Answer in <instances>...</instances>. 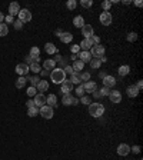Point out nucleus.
<instances>
[{
	"instance_id": "f257e3e1",
	"label": "nucleus",
	"mask_w": 143,
	"mask_h": 160,
	"mask_svg": "<svg viewBox=\"0 0 143 160\" xmlns=\"http://www.w3.org/2000/svg\"><path fill=\"white\" fill-rule=\"evenodd\" d=\"M50 79L52 81L55 83V84H62L64 80H66V73H64L63 69H53L52 72H50Z\"/></svg>"
},
{
	"instance_id": "f03ea898",
	"label": "nucleus",
	"mask_w": 143,
	"mask_h": 160,
	"mask_svg": "<svg viewBox=\"0 0 143 160\" xmlns=\"http://www.w3.org/2000/svg\"><path fill=\"white\" fill-rule=\"evenodd\" d=\"M105 113V106L102 103H90L89 104V114L92 117H100Z\"/></svg>"
},
{
	"instance_id": "7ed1b4c3",
	"label": "nucleus",
	"mask_w": 143,
	"mask_h": 160,
	"mask_svg": "<svg viewBox=\"0 0 143 160\" xmlns=\"http://www.w3.org/2000/svg\"><path fill=\"white\" fill-rule=\"evenodd\" d=\"M105 46H102V44H96V46H93L92 49H90V54H92L94 59H100L105 56Z\"/></svg>"
},
{
	"instance_id": "20e7f679",
	"label": "nucleus",
	"mask_w": 143,
	"mask_h": 160,
	"mask_svg": "<svg viewBox=\"0 0 143 160\" xmlns=\"http://www.w3.org/2000/svg\"><path fill=\"white\" fill-rule=\"evenodd\" d=\"M39 114H40L43 119H52L53 114H55V113H53V107L44 104V106H42V107L39 109Z\"/></svg>"
},
{
	"instance_id": "39448f33",
	"label": "nucleus",
	"mask_w": 143,
	"mask_h": 160,
	"mask_svg": "<svg viewBox=\"0 0 143 160\" xmlns=\"http://www.w3.org/2000/svg\"><path fill=\"white\" fill-rule=\"evenodd\" d=\"M19 20L21 23H27L32 20V12L27 10V9H20V12H19Z\"/></svg>"
},
{
	"instance_id": "423d86ee",
	"label": "nucleus",
	"mask_w": 143,
	"mask_h": 160,
	"mask_svg": "<svg viewBox=\"0 0 143 160\" xmlns=\"http://www.w3.org/2000/svg\"><path fill=\"white\" fill-rule=\"evenodd\" d=\"M100 23L103 24V26H109V24H112V20H113V17H112V13L110 12H103L99 17Z\"/></svg>"
},
{
	"instance_id": "0eeeda50",
	"label": "nucleus",
	"mask_w": 143,
	"mask_h": 160,
	"mask_svg": "<svg viewBox=\"0 0 143 160\" xmlns=\"http://www.w3.org/2000/svg\"><path fill=\"white\" fill-rule=\"evenodd\" d=\"M73 83H72L70 80H64L63 83L60 84V92L63 93V95H70V92L73 90Z\"/></svg>"
},
{
	"instance_id": "6e6552de",
	"label": "nucleus",
	"mask_w": 143,
	"mask_h": 160,
	"mask_svg": "<svg viewBox=\"0 0 143 160\" xmlns=\"http://www.w3.org/2000/svg\"><path fill=\"white\" fill-rule=\"evenodd\" d=\"M33 102H35L36 107H42V106L46 104V96L43 95V93H37L35 96V99H33Z\"/></svg>"
},
{
	"instance_id": "1a4fd4ad",
	"label": "nucleus",
	"mask_w": 143,
	"mask_h": 160,
	"mask_svg": "<svg viewBox=\"0 0 143 160\" xmlns=\"http://www.w3.org/2000/svg\"><path fill=\"white\" fill-rule=\"evenodd\" d=\"M130 153V146L126 145V143H120L117 146V154L119 156H128Z\"/></svg>"
},
{
	"instance_id": "9d476101",
	"label": "nucleus",
	"mask_w": 143,
	"mask_h": 160,
	"mask_svg": "<svg viewBox=\"0 0 143 160\" xmlns=\"http://www.w3.org/2000/svg\"><path fill=\"white\" fill-rule=\"evenodd\" d=\"M16 73L19 76H26L29 73V66L26 63H19V65L16 66Z\"/></svg>"
},
{
	"instance_id": "9b49d317",
	"label": "nucleus",
	"mask_w": 143,
	"mask_h": 160,
	"mask_svg": "<svg viewBox=\"0 0 143 160\" xmlns=\"http://www.w3.org/2000/svg\"><path fill=\"white\" fill-rule=\"evenodd\" d=\"M109 99H110V102H112V103H120V102H122V95H120V92H117V90H110Z\"/></svg>"
},
{
	"instance_id": "f8f14e48",
	"label": "nucleus",
	"mask_w": 143,
	"mask_h": 160,
	"mask_svg": "<svg viewBox=\"0 0 143 160\" xmlns=\"http://www.w3.org/2000/svg\"><path fill=\"white\" fill-rule=\"evenodd\" d=\"M93 27L90 26V24H85L83 27H82V34L85 36V39H90V37L93 36Z\"/></svg>"
},
{
	"instance_id": "ddd939ff",
	"label": "nucleus",
	"mask_w": 143,
	"mask_h": 160,
	"mask_svg": "<svg viewBox=\"0 0 143 160\" xmlns=\"http://www.w3.org/2000/svg\"><path fill=\"white\" fill-rule=\"evenodd\" d=\"M83 89H85V92H87V93H93L97 89V84L94 81H92V80H89V81L83 83Z\"/></svg>"
},
{
	"instance_id": "4468645a",
	"label": "nucleus",
	"mask_w": 143,
	"mask_h": 160,
	"mask_svg": "<svg viewBox=\"0 0 143 160\" xmlns=\"http://www.w3.org/2000/svg\"><path fill=\"white\" fill-rule=\"evenodd\" d=\"M19 12H20V6L16 3V1H13V3H10V6H9V15L10 16H17L19 15Z\"/></svg>"
},
{
	"instance_id": "2eb2a0df",
	"label": "nucleus",
	"mask_w": 143,
	"mask_h": 160,
	"mask_svg": "<svg viewBox=\"0 0 143 160\" xmlns=\"http://www.w3.org/2000/svg\"><path fill=\"white\" fill-rule=\"evenodd\" d=\"M116 84V79H114L113 76H106L105 79H103V86L107 89H112Z\"/></svg>"
},
{
	"instance_id": "dca6fc26",
	"label": "nucleus",
	"mask_w": 143,
	"mask_h": 160,
	"mask_svg": "<svg viewBox=\"0 0 143 160\" xmlns=\"http://www.w3.org/2000/svg\"><path fill=\"white\" fill-rule=\"evenodd\" d=\"M43 69H46V70L52 72L53 69H56V62H55L53 59H47V60H44V62H43Z\"/></svg>"
},
{
	"instance_id": "f3484780",
	"label": "nucleus",
	"mask_w": 143,
	"mask_h": 160,
	"mask_svg": "<svg viewBox=\"0 0 143 160\" xmlns=\"http://www.w3.org/2000/svg\"><path fill=\"white\" fill-rule=\"evenodd\" d=\"M77 56L80 57L79 60H80V62H83V63H89V62L92 60V54H90V51H80Z\"/></svg>"
},
{
	"instance_id": "a211bd4d",
	"label": "nucleus",
	"mask_w": 143,
	"mask_h": 160,
	"mask_svg": "<svg viewBox=\"0 0 143 160\" xmlns=\"http://www.w3.org/2000/svg\"><path fill=\"white\" fill-rule=\"evenodd\" d=\"M80 47L83 49V51H90V49L93 47V43L90 39H83L82 43H80Z\"/></svg>"
},
{
	"instance_id": "6ab92c4d",
	"label": "nucleus",
	"mask_w": 143,
	"mask_h": 160,
	"mask_svg": "<svg viewBox=\"0 0 143 160\" xmlns=\"http://www.w3.org/2000/svg\"><path fill=\"white\" fill-rule=\"evenodd\" d=\"M47 89H49V83H47V80H40V81L37 83V86H36V90H37V92H40V93L46 92Z\"/></svg>"
},
{
	"instance_id": "aec40b11",
	"label": "nucleus",
	"mask_w": 143,
	"mask_h": 160,
	"mask_svg": "<svg viewBox=\"0 0 143 160\" xmlns=\"http://www.w3.org/2000/svg\"><path fill=\"white\" fill-rule=\"evenodd\" d=\"M59 39L62 40V43H70L72 40H73V34H72L70 32H63L62 36L59 37Z\"/></svg>"
},
{
	"instance_id": "412c9836",
	"label": "nucleus",
	"mask_w": 143,
	"mask_h": 160,
	"mask_svg": "<svg viewBox=\"0 0 143 160\" xmlns=\"http://www.w3.org/2000/svg\"><path fill=\"white\" fill-rule=\"evenodd\" d=\"M44 51L47 54H55V53H57V47L53 43H46L44 44Z\"/></svg>"
},
{
	"instance_id": "4be33fe9",
	"label": "nucleus",
	"mask_w": 143,
	"mask_h": 160,
	"mask_svg": "<svg viewBox=\"0 0 143 160\" xmlns=\"http://www.w3.org/2000/svg\"><path fill=\"white\" fill-rule=\"evenodd\" d=\"M126 93H128L129 97H136V96L139 95V90H137V87H136L135 84H132V86H129L126 89Z\"/></svg>"
},
{
	"instance_id": "5701e85b",
	"label": "nucleus",
	"mask_w": 143,
	"mask_h": 160,
	"mask_svg": "<svg viewBox=\"0 0 143 160\" xmlns=\"http://www.w3.org/2000/svg\"><path fill=\"white\" fill-rule=\"evenodd\" d=\"M73 26H74V27H80V29H82V27L85 26V19H83L82 16H76V17L73 19Z\"/></svg>"
},
{
	"instance_id": "b1692460",
	"label": "nucleus",
	"mask_w": 143,
	"mask_h": 160,
	"mask_svg": "<svg viewBox=\"0 0 143 160\" xmlns=\"http://www.w3.org/2000/svg\"><path fill=\"white\" fill-rule=\"evenodd\" d=\"M46 103H47V106H50V107H56V103H57V97L55 95H49L47 97H46Z\"/></svg>"
},
{
	"instance_id": "393cba45",
	"label": "nucleus",
	"mask_w": 143,
	"mask_h": 160,
	"mask_svg": "<svg viewBox=\"0 0 143 160\" xmlns=\"http://www.w3.org/2000/svg\"><path fill=\"white\" fill-rule=\"evenodd\" d=\"M83 66H85V63H83V62H80V60H76V62L73 63V66H72V69H73V72H74V73H79V72H82Z\"/></svg>"
},
{
	"instance_id": "a878e982",
	"label": "nucleus",
	"mask_w": 143,
	"mask_h": 160,
	"mask_svg": "<svg viewBox=\"0 0 143 160\" xmlns=\"http://www.w3.org/2000/svg\"><path fill=\"white\" fill-rule=\"evenodd\" d=\"M26 83H27V80L24 76H19V79L16 80V87L17 89H23L26 86Z\"/></svg>"
},
{
	"instance_id": "bb28decb",
	"label": "nucleus",
	"mask_w": 143,
	"mask_h": 160,
	"mask_svg": "<svg viewBox=\"0 0 143 160\" xmlns=\"http://www.w3.org/2000/svg\"><path fill=\"white\" fill-rule=\"evenodd\" d=\"M117 72H119L120 76H128L129 72H130V67H129L128 65H123V66H120V67L117 69Z\"/></svg>"
},
{
	"instance_id": "cd10ccee",
	"label": "nucleus",
	"mask_w": 143,
	"mask_h": 160,
	"mask_svg": "<svg viewBox=\"0 0 143 160\" xmlns=\"http://www.w3.org/2000/svg\"><path fill=\"white\" fill-rule=\"evenodd\" d=\"M9 34V27L6 23H0V37H4Z\"/></svg>"
},
{
	"instance_id": "c85d7f7f",
	"label": "nucleus",
	"mask_w": 143,
	"mask_h": 160,
	"mask_svg": "<svg viewBox=\"0 0 143 160\" xmlns=\"http://www.w3.org/2000/svg\"><path fill=\"white\" fill-rule=\"evenodd\" d=\"M70 81L73 84H82V80H80V74L79 73H73L70 77Z\"/></svg>"
},
{
	"instance_id": "c756f323",
	"label": "nucleus",
	"mask_w": 143,
	"mask_h": 160,
	"mask_svg": "<svg viewBox=\"0 0 143 160\" xmlns=\"http://www.w3.org/2000/svg\"><path fill=\"white\" fill-rule=\"evenodd\" d=\"M30 56H32L33 59L40 57V49H39V47H36V46H33V47L30 49Z\"/></svg>"
},
{
	"instance_id": "7c9ffc66",
	"label": "nucleus",
	"mask_w": 143,
	"mask_h": 160,
	"mask_svg": "<svg viewBox=\"0 0 143 160\" xmlns=\"http://www.w3.org/2000/svg\"><path fill=\"white\" fill-rule=\"evenodd\" d=\"M30 70L33 73H40L42 72V67H40L39 63H32V65L29 66V72H30Z\"/></svg>"
},
{
	"instance_id": "2f4dec72",
	"label": "nucleus",
	"mask_w": 143,
	"mask_h": 160,
	"mask_svg": "<svg viewBox=\"0 0 143 160\" xmlns=\"http://www.w3.org/2000/svg\"><path fill=\"white\" fill-rule=\"evenodd\" d=\"M27 114L30 117H35V116H37L39 114V107H36V106H33V107H29V110H27Z\"/></svg>"
},
{
	"instance_id": "473e14b6",
	"label": "nucleus",
	"mask_w": 143,
	"mask_h": 160,
	"mask_svg": "<svg viewBox=\"0 0 143 160\" xmlns=\"http://www.w3.org/2000/svg\"><path fill=\"white\" fill-rule=\"evenodd\" d=\"M126 40L130 42V43H135L136 40H137V34H136L135 32H132V33H128V36H126Z\"/></svg>"
},
{
	"instance_id": "72a5a7b5",
	"label": "nucleus",
	"mask_w": 143,
	"mask_h": 160,
	"mask_svg": "<svg viewBox=\"0 0 143 160\" xmlns=\"http://www.w3.org/2000/svg\"><path fill=\"white\" fill-rule=\"evenodd\" d=\"M62 103H63L64 106H72V96L70 95H63Z\"/></svg>"
},
{
	"instance_id": "f704fd0d",
	"label": "nucleus",
	"mask_w": 143,
	"mask_h": 160,
	"mask_svg": "<svg viewBox=\"0 0 143 160\" xmlns=\"http://www.w3.org/2000/svg\"><path fill=\"white\" fill-rule=\"evenodd\" d=\"M26 80H27V81H30V84H32L33 87H36V86H37V83L40 81V79H39L37 76H33V77H26Z\"/></svg>"
},
{
	"instance_id": "c9c22d12",
	"label": "nucleus",
	"mask_w": 143,
	"mask_h": 160,
	"mask_svg": "<svg viewBox=\"0 0 143 160\" xmlns=\"http://www.w3.org/2000/svg\"><path fill=\"white\" fill-rule=\"evenodd\" d=\"M89 63H90V66H92V69H100V65H102L99 59H92Z\"/></svg>"
},
{
	"instance_id": "e433bc0d",
	"label": "nucleus",
	"mask_w": 143,
	"mask_h": 160,
	"mask_svg": "<svg viewBox=\"0 0 143 160\" xmlns=\"http://www.w3.org/2000/svg\"><path fill=\"white\" fill-rule=\"evenodd\" d=\"M77 6V3H76V0H69L67 3H66V7L69 9V10H74Z\"/></svg>"
},
{
	"instance_id": "4c0bfd02",
	"label": "nucleus",
	"mask_w": 143,
	"mask_h": 160,
	"mask_svg": "<svg viewBox=\"0 0 143 160\" xmlns=\"http://www.w3.org/2000/svg\"><path fill=\"white\" fill-rule=\"evenodd\" d=\"M26 93H27L29 97H35V96L37 95V90H36V87H33V86H30V87L27 89V92H26Z\"/></svg>"
},
{
	"instance_id": "58836bf2",
	"label": "nucleus",
	"mask_w": 143,
	"mask_h": 160,
	"mask_svg": "<svg viewBox=\"0 0 143 160\" xmlns=\"http://www.w3.org/2000/svg\"><path fill=\"white\" fill-rule=\"evenodd\" d=\"M80 80H82V81H89V80H90V73L89 72H83L82 73V74H80Z\"/></svg>"
},
{
	"instance_id": "ea45409f",
	"label": "nucleus",
	"mask_w": 143,
	"mask_h": 160,
	"mask_svg": "<svg viewBox=\"0 0 143 160\" xmlns=\"http://www.w3.org/2000/svg\"><path fill=\"white\" fill-rule=\"evenodd\" d=\"M80 103H82V104H87V106H89V104L92 103V99H90L89 96H82V97H80Z\"/></svg>"
},
{
	"instance_id": "a19ab883",
	"label": "nucleus",
	"mask_w": 143,
	"mask_h": 160,
	"mask_svg": "<svg viewBox=\"0 0 143 160\" xmlns=\"http://www.w3.org/2000/svg\"><path fill=\"white\" fill-rule=\"evenodd\" d=\"M80 4H82L83 7L89 9V7H92V6H93V1H92V0H82V1H80Z\"/></svg>"
},
{
	"instance_id": "79ce46f5",
	"label": "nucleus",
	"mask_w": 143,
	"mask_h": 160,
	"mask_svg": "<svg viewBox=\"0 0 143 160\" xmlns=\"http://www.w3.org/2000/svg\"><path fill=\"white\" fill-rule=\"evenodd\" d=\"M76 93H77V97L85 96V89H83V84H79L77 89H76Z\"/></svg>"
},
{
	"instance_id": "37998d69",
	"label": "nucleus",
	"mask_w": 143,
	"mask_h": 160,
	"mask_svg": "<svg viewBox=\"0 0 143 160\" xmlns=\"http://www.w3.org/2000/svg\"><path fill=\"white\" fill-rule=\"evenodd\" d=\"M102 7L105 9V12H109V9L112 7V1H110V0H106V1H103V3H102Z\"/></svg>"
},
{
	"instance_id": "c03bdc74",
	"label": "nucleus",
	"mask_w": 143,
	"mask_h": 160,
	"mask_svg": "<svg viewBox=\"0 0 143 160\" xmlns=\"http://www.w3.org/2000/svg\"><path fill=\"white\" fill-rule=\"evenodd\" d=\"M110 95V89H107V87H103L100 89V96H109Z\"/></svg>"
},
{
	"instance_id": "a18cd8bd",
	"label": "nucleus",
	"mask_w": 143,
	"mask_h": 160,
	"mask_svg": "<svg viewBox=\"0 0 143 160\" xmlns=\"http://www.w3.org/2000/svg\"><path fill=\"white\" fill-rule=\"evenodd\" d=\"M72 53H73V54H76V53H80V46H77V44H73V46H72Z\"/></svg>"
},
{
	"instance_id": "49530a36",
	"label": "nucleus",
	"mask_w": 143,
	"mask_h": 160,
	"mask_svg": "<svg viewBox=\"0 0 143 160\" xmlns=\"http://www.w3.org/2000/svg\"><path fill=\"white\" fill-rule=\"evenodd\" d=\"M90 40H92L93 46H96V44H100V37H99V36H92V37H90Z\"/></svg>"
},
{
	"instance_id": "de8ad7c7",
	"label": "nucleus",
	"mask_w": 143,
	"mask_h": 160,
	"mask_svg": "<svg viewBox=\"0 0 143 160\" xmlns=\"http://www.w3.org/2000/svg\"><path fill=\"white\" fill-rule=\"evenodd\" d=\"M13 26H14V29H16V30H19V29H21V27H23V23L17 19L16 22H13Z\"/></svg>"
},
{
	"instance_id": "09e8293b",
	"label": "nucleus",
	"mask_w": 143,
	"mask_h": 160,
	"mask_svg": "<svg viewBox=\"0 0 143 160\" xmlns=\"http://www.w3.org/2000/svg\"><path fill=\"white\" fill-rule=\"evenodd\" d=\"M4 22H6V23H13L14 22V20H13V16H10V15L4 16Z\"/></svg>"
},
{
	"instance_id": "8fccbe9b",
	"label": "nucleus",
	"mask_w": 143,
	"mask_h": 160,
	"mask_svg": "<svg viewBox=\"0 0 143 160\" xmlns=\"http://www.w3.org/2000/svg\"><path fill=\"white\" fill-rule=\"evenodd\" d=\"M130 152H133V153H140V146H133V147H130Z\"/></svg>"
},
{
	"instance_id": "3c124183",
	"label": "nucleus",
	"mask_w": 143,
	"mask_h": 160,
	"mask_svg": "<svg viewBox=\"0 0 143 160\" xmlns=\"http://www.w3.org/2000/svg\"><path fill=\"white\" fill-rule=\"evenodd\" d=\"M63 70H64V73H70V74H73V73H74V72H73V69H72V66H66Z\"/></svg>"
},
{
	"instance_id": "603ef678",
	"label": "nucleus",
	"mask_w": 143,
	"mask_h": 160,
	"mask_svg": "<svg viewBox=\"0 0 143 160\" xmlns=\"http://www.w3.org/2000/svg\"><path fill=\"white\" fill-rule=\"evenodd\" d=\"M92 95H93V97H96V99H99V97H102V96H100V90H99V89H96V90L93 92Z\"/></svg>"
},
{
	"instance_id": "864d4df0",
	"label": "nucleus",
	"mask_w": 143,
	"mask_h": 160,
	"mask_svg": "<svg viewBox=\"0 0 143 160\" xmlns=\"http://www.w3.org/2000/svg\"><path fill=\"white\" fill-rule=\"evenodd\" d=\"M26 106H27V109L29 107H33V106H35V102H33L32 99H29L27 102H26Z\"/></svg>"
},
{
	"instance_id": "5fc2aeb1",
	"label": "nucleus",
	"mask_w": 143,
	"mask_h": 160,
	"mask_svg": "<svg viewBox=\"0 0 143 160\" xmlns=\"http://www.w3.org/2000/svg\"><path fill=\"white\" fill-rule=\"evenodd\" d=\"M136 87H137V90H139V92L142 90V87H143V83H142V80H139V81H137V84H136Z\"/></svg>"
},
{
	"instance_id": "6e6d98bb",
	"label": "nucleus",
	"mask_w": 143,
	"mask_h": 160,
	"mask_svg": "<svg viewBox=\"0 0 143 160\" xmlns=\"http://www.w3.org/2000/svg\"><path fill=\"white\" fill-rule=\"evenodd\" d=\"M77 103H79V97H72V104L73 106H76Z\"/></svg>"
},
{
	"instance_id": "4d7b16f0",
	"label": "nucleus",
	"mask_w": 143,
	"mask_h": 160,
	"mask_svg": "<svg viewBox=\"0 0 143 160\" xmlns=\"http://www.w3.org/2000/svg\"><path fill=\"white\" fill-rule=\"evenodd\" d=\"M40 73H42V76H50V72H49V70H46V69H44V70H42Z\"/></svg>"
},
{
	"instance_id": "13d9d810",
	"label": "nucleus",
	"mask_w": 143,
	"mask_h": 160,
	"mask_svg": "<svg viewBox=\"0 0 143 160\" xmlns=\"http://www.w3.org/2000/svg\"><path fill=\"white\" fill-rule=\"evenodd\" d=\"M60 60H62V56H60V54H56V56H55V62H56V63H59Z\"/></svg>"
},
{
	"instance_id": "bf43d9fd",
	"label": "nucleus",
	"mask_w": 143,
	"mask_h": 160,
	"mask_svg": "<svg viewBox=\"0 0 143 160\" xmlns=\"http://www.w3.org/2000/svg\"><path fill=\"white\" fill-rule=\"evenodd\" d=\"M55 33H56V36H57V37H60V36H62V33H63V30L57 29V30H56V32H55Z\"/></svg>"
},
{
	"instance_id": "052dcab7",
	"label": "nucleus",
	"mask_w": 143,
	"mask_h": 160,
	"mask_svg": "<svg viewBox=\"0 0 143 160\" xmlns=\"http://www.w3.org/2000/svg\"><path fill=\"white\" fill-rule=\"evenodd\" d=\"M135 6H137V7H142L143 3H142V1H135Z\"/></svg>"
},
{
	"instance_id": "680f3d73",
	"label": "nucleus",
	"mask_w": 143,
	"mask_h": 160,
	"mask_svg": "<svg viewBox=\"0 0 143 160\" xmlns=\"http://www.w3.org/2000/svg\"><path fill=\"white\" fill-rule=\"evenodd\" d=\"M3 20H4V15L0 13V23H3Z\"/></svg>"
},
{
	"instance_id": "e2e57ef3",
	"label": "nucleus",
	"mask_w": 143,
	"mask_h": 160,
	"mask_svg": "<svg viewBox=\"0 0 143 160\" xmlns=\"http://www.w3.org/2000/svg\"><path fill=\"white\" fill-rule=\"evenodd\" d=\"M99 76H100V77H102V79H105V77H106L107 74H106V73H103V72H102V73H100V74H99Z\"/></svg>"
},
{
	"instance_id": "0e129e2a",
	"label": "nucleus",
	"mask_w": 143,
	"mask_h": 160,
	"mask_svg": "<svg viewBox=\"0 0 143 160\" xmlns=\"http://www.w3.org/2000/svg\"><path fill=\"white\" fill-rule=\"evenodd\" d=\"M72 60H73V62H76V60H77V56H76V54H73V56H72Z\"/></svg>"
}]
</instances>
